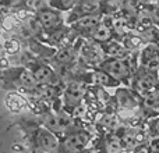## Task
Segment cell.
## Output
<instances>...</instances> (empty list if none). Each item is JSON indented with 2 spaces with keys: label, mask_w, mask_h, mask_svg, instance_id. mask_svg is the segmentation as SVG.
<instances>
[{
  "label": "cell",
  "mask_w": 159,
  "mask_h": 153,
  "mask_svg": "<svg viewBox=\"0 0 159 153\" xmlns=\"http://www.w3.org/2000/svg\"><path fill=\"white\" fill-rule=\"evenodd\" d=\"M103 71L109 76L115 79H124L130 74V67L126 60H117V59H110L103 63Z\"/></svg>",
  "instance_id": "cell-1"
},
{
  "label": "cell",
  "mask_w": 159,
  "mask_h": 153,
  "mask_svg": "<svg viewBox=\"0 0 159 153\" xmlns=\"http://www.w3.org/2000/svg\"><path fill=\"white\" fill-rule=\"evenodd\" d=\"M38 21L45 29H53L60 25V15L55 10L50 8H42L38 11Z\"/></svg>",
  "instance_id": "cell-2"
},
{
  "label": "cell",
  "mask_w": 159,
  "mask_h": 153,
  "mask_svg": "<svg viewBox=\"0 0 159 153\" xmlns=\"http://www.w3.org/2000/svg\"><path fill=\"white\" fill-rule=\"evenodd\" d=\"M87 141H88V135L85 132H75V134L69 135L64 139V149L70 153H75L84 148Z\"/></svg>",
  "instance_id": "cell-3"
},
{
  "label": "cell",
  "mask_w": 159,
  "mask_h": 153,
  "mask_svg": "<svg viewBox=\"0 0 159 153\" xmlns=\"http://www.w3.org/2000/svg\"><path fill=\"white\" fill-rule=\"evenodd\" d=\"M101 14H91V15H82L74 22V27L80 31H93L98 25L102 24Z\"/></svg>",
  "instance_id": "cell-4"
},
{
  "label": "cell",
  "mask_w": 159,
  "mask_h": 153,
  "mask_svg": "<svg viewBox=\"0 0 159 153\" xmlns=\"http://www.w3.org/2000/svg\"><path fill=\"white\" fill-rule=\"evenodd\" d=\"M82 95H84V89L78 82H70L66 88V92H64L66 102L69 104H77L81 100Z\"/></svg>",
  "instance_id": "cell-5"
},
{
  "label": "cell",
  "mask_w": 159,
  "mask_h": 153,
  "mask_svg": "<svg viewBox=\"0 0 159 153\" xmlns=\"http://www.w3.org/2000/svg\"><path fill=\"white\" fill-rule=\"evenodd\" d=\"M39 145L48 152H56L59 148V142H57V138L52 134L50 131H41L39 132Z\"/></svg>",
  "instance_id": "cell-6"
},
{
  "label": "cell",
  "mask_w": 159,
  "mask_h": 153,
  "mask_svg": "<svg viewBox=\"0 0 159 153\" xmlns=\"http://www.w3.org/2000/svg\"><path fill=\"white\" fill-rule=\"evenodd\" d=\"M155 86H157V76L154 74H144L138 78L137 81V88L143 92L151 93L155 90Z\"/></svg>",
  "instance_id": "cell-7"
},
{
  "label": "cell",
  "mask_w": 159,
  "mask_h": 153,
  "mask_svg": "<svg viewBox=\"0 0 159 153\" xmlns=\"http://www.w3.org/2000/svg\"><path fill=\"white\" fill-rule=\"evenodd\" d=\"M105 52L109 56H112L113 59H117V60H124L127 56V50L123 45L117 43V42H107L105 45Z\"/></svg>",
  "instance_id": "cell-8"
},
{
  "label": "cell",
  "mask_w": 159,
  "mask_h": 153,
  "mask_svg": "<svg viewBox=\"0 0 159 153\" xmlns=\"http://www.w3.org/2000/svg\"><path fill=\"white\" fill-rule=\"evenodd\" d=\"M143 63L145 67H157L159 64V52L155 47H148L143 52Z\"/></svg>",
  "instance_id": "cell-9"
},
{
  "label": "cell",
  "mask_w": 159,
  "mask_h": 153,
  "mask_svg": "<svg viewBox=\"0 0 159 153\" xmlns=\"http://www.w3.org/2000/svg\"><path fill=\"white\" fill-rule=\"evenodd\" d=\"M91 36H92L96 42H107L110 39V36H112V31H110V28L107 27L106 24L102 22V24L98 25L93 31H91Z\"/></svg>",
  "instance_id": "cell-10"
},
{
  "label": "cell",
  "mask_w": 159,
  "mask_h": 153,
  "mask_svg": "<svg viewBox=\"0 0 159 153\" xmlns=\"http://www.w3.org/2000/svg\"><path fill=\"white\" fill-rule=\"evenodd\" d=\"M34 75H35V79H36V82H38V84L46 85L48 82L52 81L53 71L49 68V67L42 66V67H38V68L34 71Z\"/></svg>",
  "instance_id": "cell-11"
},
{
  "label": "cell",
  "mask_w": 159,
  "mask_h": 153,
  "mask_svg": "<svg viewBox=\"0 0 159 153\" xmlns=\"http://www.w3.org/2000/svg\"><path fill=\"white\" fill-rule=\"evenodd\" d=\"M121 148V138H119L117 135H110L109 138L105 142V149H106V153H120Z\"/></svg>",
  "instance_id": "cell-12"
},
{
  "label": "cell",
  "mask_w": 159,
  "mask_h": 153,
  "mask_svg": "<svg viewBox=\"0 0 159 153\" xmlns=\"http://www.w3.org/2000/svg\"><path fill=\"white\" fill-rule=\"evenodd\" d=\"M20 82L27 89H34V88H36V84H38L34 72H31V71H22L20 74Z\"/></svg>",
  "instance_id": "cell-13"
},
{
  "label": "cell",
  "mask_w": 159,
  "mask_h": 153,
  "mask_svg": "<svg viewBox=\"0 0 159 153\" xmlns=\"http://www.w3.org/2000/svg\"><path fill=\"white\" fill-rule=\"evenodd\" d=\"M45 125L48 127L50 132H60V121H59V116L55 114H48L45 117Z\"/></svg>",
  "instance_id": "cell-14"
},
{
  "label": "cell",
  "mask_w": 159,
  "mask_h": 153,
  "mask_svg": "<svg viewBox=\"0 0 159 153\" xmlns=\"http://www.w3.org/2000/svg\"><path fill=\"white\" fill-rule=\"evenodd\" d=\"M101 4L98 2H82L80 4V13H82L84 15H91V14H98L96 11L99 10Z\"/></svg>",
  "instance_id": "cell-15"
},
{
  "label": "cell",
  "mask_w": 159,
  "mask_h": 153,
  "mask_svg": "<svg viewBox=\"0 0 159 153\" xmlns=\"http://www.w3.org/2000/svg\"><path fill=\"white\" fill-rule=\"evenodd\" d=\"M137 143V134L134 131H127L121 138V145L124 149H133Z\"/></svg>",
  "instance_id": "cell-16"
},
{
  "label": "cell",
  "mask_w": 159,
  "mask_h": 153,
  "mask_svg": "<svg viewBox=\"0 0 159 153\" xmlns=\"http://www.w3.org/2000/svg\"><path fill=\"white\" fill-rule=\"evenodd\" d=\"M85 56L91 61H99L102 59V49H99L95 45L93 46H87L85 47Z\"/></svg>",
  "instance_id": "cell-17"
},
{
  "label": "cell",
  "mask_w": 159,
  "mask_h": 153,
  "mask_svg": "<svg viewBox=\"0 0 159 153\" xmlns=\"http://www.w3.org/2000/svg\"><path fill=\"white\" fill-rule=\"evenodd\" d=\"M117 98H119V102H120L123 106L126 107H133L135 106V100L133 99V96L127 92L126 89H120L117 92Z\"/></svg>",
  "instance_id": "cell-18"
},
{
  "label": "cell",
  "mask_w": 159,
  "mask_h": 153,
  "mask_svg": "<svg viewBox=\"0 0 159 153\" xmlns=\"http://www.w3.org/2000/svg\"><path fill=\"white\" fill-rule=\"evenodd\" d=\"M71 59H73L71 49H61V50H59L57 55H56V60H57L59 63H61V64L69 63Z\"/></svg>",
  "instance_id": "cell-19"
},
{
  "label": "cell",
  "mask_w": 159,
  "mask_h": 153,
  "mask_svg": "<svg viewBox=\"0 0 159 153\" xmlns=\"http://www.w3.org/2000/svg\"><path fill=\"white\" fill-rule=\"evenodd\" d=\"M159 104V90H154L151 93H147L145 96V106L155 107Z\"/></svg>",
  "instance_id": "cell-20"
},
{
  "label": "cell",
  "mask_w": 159,
  "mask_h": 153,
  "mask_svg": "<svg viewBox=\"0 0 159 153\" xmlns=\"http://www.w3.org/2000/svg\"><path fill=\"white\" fill-rule=\"evenodd\" d=\"M101 124L102 125L109 127V128H115V127L119 125V120H117V117H116L115 114H106V116L102 117Z\"/></svg>",
  "instance_id": "cell-21"
},
{
  "label": "cell",
  "mask_w": 159,
  "mask_h": 153,
  "mask_svg": "<svg viewBox=\"0 0 159 153\" xmlns=\"http://www.w3.org/2000/svg\"><path fill=\"white\" fill-rule=\"evenodd\" d=\"M38 92L41 93V96H43V98H52V96L55 95V89L48 86V85H42V88H39Z\"/></svg>",
  "instance_id": "cell-22"
},
{
  "label": "cell",
  "mask_w": 159,
  "mask_h": 153,
  "mask_svg": "<svg viewBox=\"0 0 159 153\" xmlns=\"http://www.w3.org/2000/svg\"><path fill=\"white\" fill-rule=\"evenodd\" d=\"M110 78H112V76H109L106 72H105V74L103 72H98V74H96V79H98L101 84H107V85L113 84V81Z\"/></svg>",
  "instance_id": "cell-23"
},
{
  "label": "cell",
  "mask_w": 159,
  "mask_h": 153,
  "mask_svg": "<svg viewBox=\"0 0 159 153\" xmlns=\"http://www.w3.org/2000/svg\"><path fill=\"white\" fill-rule=\"evenodd\" d=\"M151 149L154 151V153H159V137L151 141Z\"/></svg>",
  "instance_id": "cell-24"
},
{
  "label": "cell",
  "mask_w": 159,
  "mask_h": 153,
  "mask_svg": "<svg viewBox=\"0 0 159 153\" xmlns=\"http://www.w3.org/2000/svg\"><path fill=\"white\" fill-rule=\"evenodd\" d=\"M135 153H148V151H147L145 148H138V149H137V152H135Z\"/></svg>",
  "instance_id": "cell-25"
},
{
  "label": "cell",
  "mask_w": 159,
  "mask_h": 153,
  "mask_svg": "<svg viewBox=\"0 0 159 153\" xmlns=\"http://www.w3.org/2000/svg\"><path fill=\"white\" fill-rule=\"evenodd\" d=\"M155 129H157V132H158V134H159V121H158V123H157V124H155Z\"/></svg>",
  "instance_id": "cell-26"
}]
</instances>
